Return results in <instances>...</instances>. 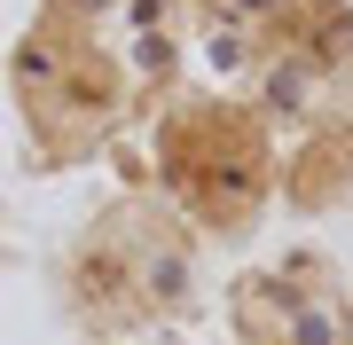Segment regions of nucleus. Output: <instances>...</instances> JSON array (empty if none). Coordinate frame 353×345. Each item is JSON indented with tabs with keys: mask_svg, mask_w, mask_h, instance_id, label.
Returning a JSON list of instances; mask_svg holds the SVG:
<instances>
[{
	"mask_svg": "<svg viewBox=\"0 0 353 345\" xmlns=\"http://www.w3.org/2000/svg\"><path fill=\"white\" fill-rule=\"evenodd\" d=\"M173 180L204 220H243L267 196V149L252 134V118L236 110H204L173 126Z\"/></svg>",
	"mask_w": 353,
	"mask_h": 345,
	"instance_id": "nucleus-1",
	"label": "nucleus"
}]
</instances>
